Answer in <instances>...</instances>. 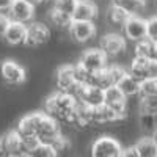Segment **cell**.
<instances>
[{"instance_id": "obj_1", "label": "cell", "mask_w": 157, "mask_h": 157, "mask_svg": "<svg viewBox=\"0 0 157 157\" xmlns=\"http://www.w3.org/2000/svg\"><path fill=\"white\" fill-rule=\"evenodd\" d=\"M75 105L77 99L74 94L68 91H57L52 96L47 98L44 110L47 115L55 118L58 123H66L69 126H74L75 123Z\"/></svg>"}, {"instance_id": "obj_2", "label": "cell", "mask_w": 157, "mask_h": 157, "mask_svg": "<svg viewBox=\"0 0 157 157\" xmlns=\"http://www.w3.org/2000/svg\"><path fill=\"white\" fill-rule=\"evenodd\" d=\"M0 78L2 82L11 86L22 85L27 78V72L14 60H2L0 61Z\"/></svg>"}, {"instance_id": "obj_3", "label": "cell", "mask_w": 157, "mask_h": 157, "mask_svg": "<svg viewBox=\"0 0 157 157\" xmlns=\"http://www.w3.org/2000/svg\"><path fill=\"white\" fill-rule=\"evenodd\" d=\"M123 146L113 137L102 135L91 145V155L93 157H121Z\"/></svg>"}, {"instance_id": "obj_4", "label": "cell", "mask_w": 157, "mask_h": 157, "mask_svg": "<svg viewBox=\"0 0 157 157\" xmlns=\"http://www.w3.org/2000/svg\"><path fill=\"white\" fill-rule=\"evenodd\" d=\"M68 32L75 43L83 44L94 38L96 25H94V21H72L71 25L68 27Z\"/></svg>"}, {"instance_id": "obj_5", "label": "cell", "mask_w": 157, "mask_h": 157, "mask_svg": "<svg viewBox=\"0 0 157 157\" xmlns=\"http://www.w3.org/2000/svg\"><path fill=\"white\" fill-rule=\"evenodd\" d=\"M52 33L49 27L43 22H30L27 25V36H25V46L29 47H39L49 43Z\"/></svg>"}, {"instance_id": "obj_6", "label": "cell", "mask_w": 157, "mask_h": 157, "mask_svg": "<svg viewBox=\"0 0 157 157\" xmlns=\"http://www.w3.org/2000/svg\"><path fill=\"white\" fill-rule=\"evenodd\" d=\"M78 64L93 74L107 66V55L104 54L102 49H88L82 54Z\"/></svg>"}, {"instance_id": "obj_7", "label": "cell", "mask_w": 157, "mask_h": 157, "mask_svg": "<svg viewBox=\"0 0 157 157\" xmlns=\"http://www.w3.org/2000/svg\"><path fill=\"white\" fill-rule=\"evenodd\" d=\"M60 134H61V130H60L58 121L44 112L43 113V118H41V123H39V127H38L36 137L41 140V141L52 143Z\"/></svg>"}, {"instance_id": "obj_8", "label": "cell", "mask_w": 157, "mask_h": 157, "mask_svg": "<svg viewBox=\"0 0 157 157\" xmlns=\"http://www.w3.org/2000/svg\"><path fill=\"white\" fill-rule=\"evenodd\" d=\"M6 14L11 21L29 24V22H32V19L35 16V6L32 3H29L27 0H14Z\"/></svg>"}, {"instance_id": "obj_9", "label": "cell", "mask_w": 157, "mask_h": 157, "mask_svg": "<svg viewBox=\"0 0 157 157\" xmlns=\"http://www.w3.org/2000/svg\"><path fill=\"white\" fill-rule=\"evenodd\" d=\"M104 104L109 105L110 109H113L115 112L121 113V115H127L126 109H127V98L124 96V93L118 88L116 85H112L109 88L104 90Z\"/></svg>"}, {"instance_id": "obj_10", "label": "cell", "mask_w": 157, "mask_h": 157, "mask_svg": "<svg viewBox=\"0 0 157 157\" xmlns=\"http://www.w3.org/2000/svg\"><path fill=\"white\" fill-rule=\"evenodd\" d=\"M124 36L130 41H140V39L146 38V21L141 19L135 14H130L126 24L123 25Z\"/></svg>"}, {"instance_id": "obj_11", "label": "cell", "mask_w": 157, "mask_h": 157, "mask_svg": "<svg viewBox=\"0 0 157 157\" xmlns=\"http://www.w3.org/2000/svg\"><path fill=\"white\" fill-rule=\"evenodd\" d=\"M101 49L107 57H116L126 50V39L120 33H109L101 39Z\"/></svg>"}, {"instance_id": "obj_12", "label": "cell", "mask_w": 157, "mask_h": 157, "mask_svg": "<svg viewBox=\"0 0 157 157\" xmlns=\"http://www.w3.org/2000/svg\"><path fill=\"white\" fill-rule=\"evenodd\" d=\"M55 83H57V88L60 91L72 93V90L77 85L75 74H74V64H64V66L58 68L57 75H55Z\"/></svg>"}, {"instance_id": "obj_13", "label": "cell", "mask_w": 157, "mask_h": 157, "mask_svg": "<svg viewBox=\"0 0 157 157\" xmlns=\"http://www.w3.org/2000/svg\"><path fill=\"white\" fill-rule=\"evenodd\" d=\"M25 36H27V24L11 21L3 35V39L10 46H21L25 43Z\"/></svg>"}, {"instance_id": "obj_14", "label": "cell", "mask_w": 157, "mask_h": 157, "mask_svg": "<svg viewBox=\"0 0 157 157\" xmlns=\"http://www.w3.org/2000/svg\"><path fill=\"white\" fill-rule=\"evenodd\" d=\"M126 115H121L110 109L109 105L102 104L99 107L93 109V124H110V123H118L124 120Z\"/></svg>"}, {"instance_id": "obj_15", "label": "cell", "mask_w": 157, "mask_h": 157, "mask_svg": "<svg viewBox=\"0 0 157 157\" xmlns=\"http://www.w3.org/2000/svg\"><path fill=\"white\" fill-rule=\"evenodd\" d=\"M2 141H3L5 155H11V157L22 155V135L16 129L10 130L8 134L2 135Z\"/></svg>"}, {"instance_id": "obj_16", "label": "cell", "mask_w": 157, "mask_h": 157, "mask_svg": "<svg viewBox=\"0 0 157 157\" xmlns=\"http://www.w3.org/2000/svg\"><path fill=\"white\" fill-rule=\"evenodd\" d=\"M43 113L44 112H35V113H30V115H25L22 120L17 123V129L16 130L22 137H25V135H36L39 123H41V118H43Z\"/></svg>"}, {"instance_id": "obj_17", "label": "cell", "mask_w": 157, "mask_h": 157, "mask_svg": "<svg viewBox=\"0 0 157 157\" xmlns=\"http://www.w3.org/2000/svg\"><path fill=\"white\" fill-rule=\"evenodd\" d=\"M98 16V6L91 0H78L72 13V21H94Z\"/></svg>"}, {"instance_id": "obj_18", "label": "cell", "mask_w": 157, "mask_h": 157, "mask_svg": "<svg viewBox=\"0 0 157 157\" xmlns=\"http://www.w3.org/2000/svg\"><path fill=\"white\" fill-rule=\"evenodd\" d=\"M148 60L149 58H145V57H135L130 63V68H129V74L132 75L134 78H137L138 82L145 80L148 78Z\"/></svg>"}, {"instance_id": "obj_19", "label": "cell", "mask_w": 157, "mask_h": 157, "mask_svg": "<svg viewBox=\"0 0 157 157\" xmlns=\"http://www.w3.org/2000/svg\"><path fill=\"white\" fill-rule=\"evenodd\" d=\"M134 146L138 152V157H157V145L154 143L152 137L140 138Z\"/></svg>"}, {"instance_id": "obj_20", "label": "cell", "mask_w": 157, "mask_h": 157, "mask_svg": "<svg viewBox=\"0 0 157 157\" xmlns=\"http://www.w3.org/2000/svg\"><path fill=\"white\" fill-rule=\"evenodd\" d=\"M116 86L123 91L126 98H130V96H137V94H138L140 82L137 80V78H134L132 75H130V74L127 72V74L121 78V80L118 82V85H116Z\"/></svg>"}, {"instance_id": "obj_21", "label": "cell", "mask_w": 157, "mask_h": 157, "mask_svg": "<svg viewBox=\"0 0 157 157\" xmlns=\"http://www.w3.org/2000/svg\"><path fill=\"white\" fill-rule=\"evenodd\" d=\"M129 13L127 11H124L123 8H120V6H116V5H113L112 3V6L109 8V11H107V21H109V24L110 25H116V27H123V25L126 24V21L129 19Z\"/></svg>"}, {"instance_id": "obj_22", "label": "cell", "mask_w": 157, "mask_h": 157, "mask_svg": "<svg viewBox=\"0 0 157 157\" xmlns=\"http://www.w3.org/2000/svg\"><path fill=\"white\" fill-rule=\"evenodd\" d=\"M49 19L58 29H68L71 25V22H72V16L71 14H68V13H64V11H60L57 8H50Z\"/></svg>"}, {"instance_id": "obj_23", "label": "cell", "mask_w": 157, "mask_h": 157, "mask_svg": "<svg viewBox=\"0 0 157 157\" xmlns=\"http://www.w3.org/2000/svg\"><path fill=\"white\" fill-rule=\"evenodd\" d=\"M135 57L154 58V43L148 38H143L135 44Z\"/></svg>"}, {"instance_id": "obj_24", "label": "cell", "mask_w": 157, "mask_h": 157, "mask_svg": "<svg viewBox=\"0 0 157 157\" xmlns=\"http://www.w3.org/2000/svg\"><path fill=\"white\" fill-rule=\"evenodd\" d=\"M112 3L123 8L124 11L129 13V14H137V13L145 6L143 0H112Z\"/></svg>"}, {"instance_id": "obj_25", "label": "cell", "mask_w": 157, "mask_h": 157, "mask_svg": "<svg viewBox=\"0 0 157 157\" xmlns=\"http://www.w3.org/2000/svg\"><path fill=\"white\" fill-rule=\"evenodd\" d=\"M138 94L140 98H149L157 94V82L155 78H145L140 82V88H138Z\"/></svg>"}, {"instance_id": "obj_26", "label": "cell", "mask_w": 157, "mask_h": 157, "mask_svg": "<svg viewBox=\"0 0 157 157\" xmlns=\"http://www.w3.org/2000/svg\"><path fill=\"white\" fill-rule=\"evenodd\" d=\"M58 155V151L50 145V143L41 141L38 145V148L32 152V157H55Z\"/></svg>"}, {"instance_id": "obj_27", "label": "cell", "mask_w": 157, "mask_h": 157, "mask_svg": "<svg viewBox=\"0 0 157 157\" xmlns=\"http://www.w3.org/2000/svg\"><path fill=\"white\" fill-rule=\"evenodd\" d=\"M77 2L78 0H55L54 8H57L60 11H64V13H68V14L72 16V13L77 6Z\"/></svg>"}, {"instance_id": "obj_28", "label": "cell", "mask_w": 157, "mask_h": 157, "mask_svg": "<svg viewBox=\"0 0 157 157\" xmlns=\"http://www.w3.org/2000/svg\"><path fill=\"white\" fill-rule=\"evenodd\" d=\"M107 71H109V75H110L112 85H118V82L127 74V71L123 69L121 66H118V64H115V66H107Z\"/></svg>"}, {"instance_id": "obj_29", "label": "cell", "mask_w": 157, "mask_h": 157, "mask_svg": "<svg viewBox=\"0 0 157 157\" xmlns=\"http://www.w3.org/2000/svg\"><path fill=\"white\" fill-rule=\"evenodd\" d=\"M141 112H148L152 115L157 113V94L141 99Z\"/></svg>"}, {"instance_id": "obj_30", "label": "cell", "mask_w": 157, "mask_h": 157, "mask_svg": "<svg viewBox=\"0 0 157 157\" xmlns=\"http://www.w3.org/2000/svg\"><path fill=\"white\" fill-rule=\"evenodd\" d=\"M140 124L145 130H154L155 129V120H154V115L148 113V112H141L140 115Z\"/></svg>"}, {"instance_id": "obj_31", "label": "cell", "mask_w": 157, "mask_h": 157, "mask_svg": "<svg viewBox=\"0 0 157 157\" xmlns=\"http://www.w3.org/2000/svg\"><path fill=\"white\" fill-rule=\"evenodd\" d=\"M146 38L152 43H157V16L146 21Z\"/></svg>"}, {"instance_id": "obj_32", "label": "cell", "mask_w": 157, "mask_h": 157, "mask_svg": "<svg viewBox=\"0 0 157 157\" xmlns=\"http://www.w3.org/2000/svg\"><path fill=\"white\" fill-rule=\"evenodd\" d=\"M148 78H157V58H149L148 60Z\"/></svg>"}, {"instance_id": "obj_33", "label": "cell", "mask_w": 157, "mask_h": 157, "mask_svg": "<svg viewBox=\"0 0 157 157\" xmlns=\"http://www.w3.org/2000/svg\"><path fill=\"white\" fill-rule=\"evenodd\" d=\"M11 19L8 17L6 13H0V38H3L6 29H8V25H10Z\"/></svg>"}, {"instance_id": "obj_34", "label": "cell", "mask_w": 157, "mask_h": 157, "mask_svg": "<svg viewBox=\"0 0 157 157\" xmlns=\"http://www.w3.org/2000/svg\"><path fill=\"white\" fill-rule=\"evenodd\" d=\"M121 157H138V152H137L135 146H129V148L123 149V152H121Z\"/></svg>"}, {"instance_id": "obj_35", "label": "cell", "mask_w": 157, "mask_h": 157, "mask_svg": "<svg viewBox=\"0 0 157 157\" xmlns=\"http://www.w3.org/2000/svg\"><path fill=\"white\" fill-rule=\"evenodd\" d=\"M14 0H0V13H8Z\"/></svg>"}, {"instance_id": "obj_36", "label": "cell", "mask_w": 157, "mask_h": 157, "mask_svg": "<svg viewBox=\"0 0 157 157\" xmlns=\"http://www.w3.org/2000/svg\"><path fill=\"white\" fill-rule=\"evenodd\" d=\"M29 3H32L33 6H38V5H41V3H44L46 0H27Z\"/></svg>"}, {"instance_id": "obj_37", "label": "cell", "mask_w": 157, "mask_h": 157, "mask_svg": "<svg viewBox=\"0 0 157 157\" xmlns=\"http://www.w3.org/2000/svg\"><path fill=\"white\" fill-rule=\"evenodd\" d=\"M0 155H5V149H3V141H2V137H0Z\"/></svg>"}, {"instance_id": "obj_38", "label": "cell", "mask_w": 157, "mask_h": 157, "mask_svg": "<svg viewBox=\"0 0 157 157\" xmlns=\"http://www.w3.org/2000/svg\"><path fill=\"white\" fill-rule=\"evenodd\" d=\"M152 140H154V143H155V145H157V127L152 130Z\"/></svg>"}, {"instance_id": "obj_39", "label": "cell", "mask_w": 157, "mask_h": 157, "mask_svg": "<svg viewBox=\"0 0 157 157\" xmlns=\"http://www.w3.org/2000/svg\"><path fill=\"white\" fill-rule=\"evenodd\" d=\"M143 2H146V0H143Z\"/></svg>"}, {"instance_id": "obj_40", "label": "cell", "mask_w": 157, "mask_h": 157, "mask_svg": "<svg viewBox=\"0 0 157 157\" xmlns=\"http://www.w3.org/2000/svg\"><path fill=\"white\" fill-rule=\"evenodd\" d=\"M155 82H157V78H155Z\"/></svg>"}]
</instances>
